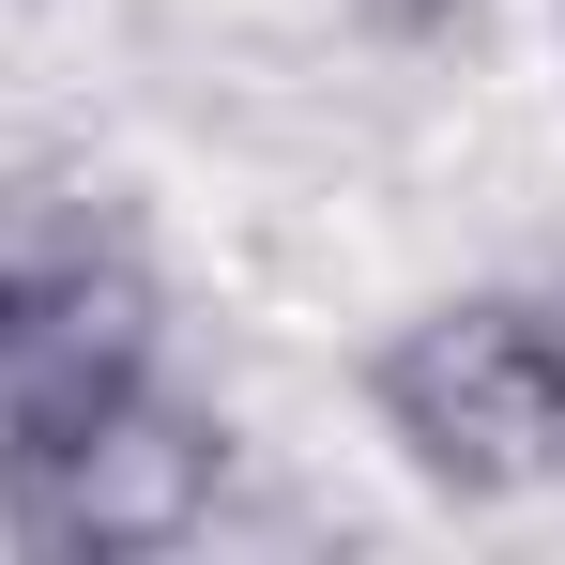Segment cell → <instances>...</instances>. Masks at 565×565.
I'll use <instances>...</instances> for the list:
<instances>
[{
	"mask_svg": "<svg viewBox=\"0 0 565 565\" xmlns=\"http://www.w3.org/2000/svg\"><path fill=\"white\" fill-rule=\"evenodd\" d=\"M230 504V413L169 367L62 382L0 413V551L31 565H169Z\"/></svg>",
	"mask_w": 565,
	"mask_h": 565,
	"instance_id": "1",
	"label": "cell"
},
{
	"mask_svg": "<svg viewBox=\"0 0 565 565\" xmlns=\"http://www.w3.org/2000/svg\"><path fill=\"white\" fill-rule=\"evenodd\" d=\"M367 428L382 459L444 504H535L565 473V352L535 290H428L367 352Z\"/></svg>",
	"mask_w": 565,
	"mask_h": 565,
	"instance_id": "2",
	"label": "cell"
},
{
	"mask_svg": "<svg viewBox=\"0 0 565 565\" xmlns=\"http://www.w3.org/2000/svg\"><path fill=\"white\" fill-rule=\"evenodd\" d=\"M0 413H15V397H0Z\"/></svg>",
	"mask_w": 565,
	"mask_h": 565,
	"instance_id": "6",
	"label": "cell"
},
{
	"mask_svg": "<svg viewBox=\"0 0 565 565\" xmlns=\"http://www.w3.org/2000/svg\"><path fill=\"white\" fill-rule=\"evenodd\" d=\"M352 31H382V46H444V31H473L489 0H337Z\"/></svg>",
	"mask_w": 565,
	"mask_h": 565,
	"instance_id": "4",
	"label": "cell"
},
{
	"mask_svg": "<svg viewBox=\"0 0 565 565\" xmlns=\"http://www.w3.org/2000/svg\"><path fill=\"white\" fill-rule=\"evenodd\" d=\"M535 306H551V352H565V260H551V276H535Z\"/></svg>",
	"mask_w": 565,
	"mask_h": 565,
	"instance_id": "5",
	"label": "cell"
},
{
	"mask_svg": "<svg viewBox=\"0 0 565 565\" xmlns=\"http://www.w3.org/2000/svg\"><path fill=\"white\" fill-rule=\"evenodd\" d=\"M169 367V276L153 230L93 169H0V397Z\"/></svg>",
	"mask_w": 565,
	"mask_h": 565,
	"instance_id": "3",
	"label": "cell"
}]
</instances>
